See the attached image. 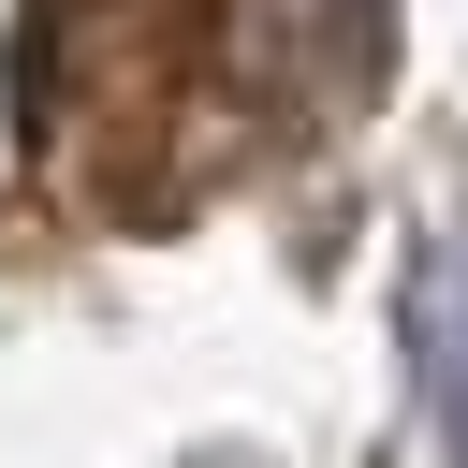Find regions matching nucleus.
<instances>
[{
	"instance_id": "1",
	"label": "nucleus",
	"mask_w": 468,
	"mask_h": 468,
	"mask_svg": "<svg viewBox=\"0 0 468 468\" xmlns=\"http://www.w3.org/2000/svg\"><path fill=\"white\" fill-rule=\"evenodd\" d=\"M410 336H424L439 439H453V468H468V249H453V263H424V292H410Z\"/></svg>"
}]
</instances>
